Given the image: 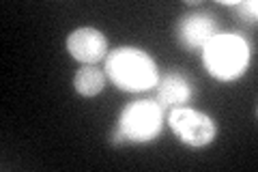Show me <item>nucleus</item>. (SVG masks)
<instances>
[{
    "instance_id": "nucleus-2",
    "label": "nucleus",
    "mask_w": 258,
    "mask_h": 172,
    "mask_svg": "<svg viewBox=\"0 0 258 172\" xmlns=\"http://www.w3.org/2000/svg\"><path fill=\"white\" fill-rule=\"evenodd\" d=\"M200 54L207 73L217 82L239 80L249 69V61H252L249 41L237 32H217Z\"/></svg>"
},
{
    "instance_id": "nucleus-7",
    "label": "nucleus",
    "mask_w": 258,
    "mask_h": 172,
    "mask_svg": "<svg viewBox=\"0 0 258 172\" xmlns=\"http://www.w3.org/2000/svg\"><path fill=\"white\" fill-rule=\"evenodd\" d=\"M194 97L191 82L179 71H168L159 76L155 86V101L164 108V112H170L172 108H181Z\"/></svg>"
},
{
    "instance_id": "nucleus-6",
    "label": "nucleus",
    "mask_w": 258,
    "mask_h": 172,
    "mask_svg": "<svg viewBox=\"0 0 258 172\" xmlns=\"http://www.w3.org/2000/svg\"><path fill=\"white\" fill-rule=\"evenodd\" d=\"M67 52L82 65H97L108 56V39L101 30L91 26L76 28L67 37Z\"/></svg>"
},
{
    "instance_id": "nucleus-4",
    "label": "nucleus",
    "mask_w": 258,
    "mask_h": 172,
    "mask_svg": "<svg viewBox=\"0 0 258 172\" xmlns=\"http://www.w3.org/2000/svg\"><path fill=\"white\" fill-rule=\"evenodd\" d=\"M168 127L174 138L191 149H205L217 138V123L196 108H172L168 112Z\"/></svg>"
},
{
    "instance_id": "nucleus-5",
    "label": "nucleus",
    "mask_w": 258,
    "mask_h": 172,
    "mask_svg": "<svg viewBox=\"0 0 258 172\" xmlns=\"http://www.w3.org/2000/svg\"><path fill=\"white\" fill-rule=\"evenodd\" d=\"M217 20L207 11L185 13L176 26L179 43L187 52H203V47L217 35Z\"/></svg>"
},
{
    "instance_id": "nucleus-3",
    "label": "nucleus",
    "mask_w": 258,
    "mask_h": 172,
    "mask_svg": "<svg viewBox=\"0 0 258 172\" xmlns=\"http://www.w3.org/2000/svg\"><path fill=\"white\" fill-rule=\"evenodd\" d=\"M164 108L155 99H138L127 103L112 134V144H147L159 138L164 129Z\"/></svg>"
},
{
    "instance_id": "nucleus-1",
    "label": "nucleus",
    "mask_w": 258,
    "mask_h": 172,
    "mask_svg": "<svg viewBox=\"0 0 258 172\" xmlns=\"http://www.w3.org/2000/svg\"><path fill=\"white\" fill-rule=\"evenodd\" d=\"M106 78L118 91L147 93L157 86L159 69L147 50L120 45L106 56Z\"/></svg>"
},
{
    "instance_id": "nucleus-9",
    "label": "nucleus",
    "mask_w": 258,
    "mask_h": 172,
    "mask_svg": "<svg viewBox=\"0 0 258 172\" xmlns=\"http://www.w3.org/2000/svg\"><path fill=\"white\" fill-rule=\"evenodd\" d=\"M235 9L239 11V15L245 22H256V18H258V3L256 0H243V3H237Z\"/></svg>"
},
{
    "instance_id": "nucleus-8",
    "label": "nucleus",
    "mask_w": 258,
    "mask_h": 172,
    "mask_svg": "<svg viewBox=\"0 0 258 172\" xmlns=\"http://www.w3.org/2000/svg\"><path fill=\"white\" fill-rule=\"evenodd\" d=\"M106 71L97 69L95 65H84L74 76V88L82 97H97L106 88Z\"/></svg>"
}]
</instances>
